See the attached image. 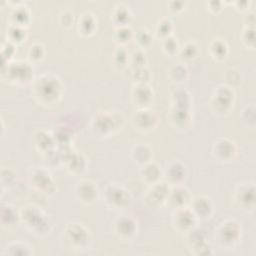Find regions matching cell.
<instances>
[{
  "mask_svg": "<svg viewBox=\"0 0 256 256\" xmlns=\"http://www.w3.org/2000/svg\"><path fill=\"white\" fill-rule=\"evenodd\" d=\"M227 44L225 41H222L221 39H216L211 43L210 50L211 54L214 58L217 59H223L227 54Z\"/></svg>",
  "mask_w": 256,
  "mask_h": 256,
  "instance_id": "obj_18",
  "label": "cell"
},
{
  "mask_svg": "<svg viewBox=\"0 0 256 256\" xmlns=\"http://www.w3.org/2000/svg\"><path fill=\"white\" fill-rule=\"evenodd\" d=\"M191 238H188V241L190 242L189 244V249L191 253L193 254H209V247L207 248L206 242L204 237H201L200 234H194L192 233V230L188 232Z\"/></svg>",
  "mask_w": 256,
  "mask_h": 256,
  "instance_id": "obj_14",
  "label": "cell"
},
{
  "mask_svg": "<svg viewBox=\"0 0 256 256\" xmlns=\"http://www.w3.org/2000/svg\"><path fill=\"white\" fill-rule=\"evenodd\" d=\"M160 175H161V172L159 167L156 164L150 163V162L144 165L141 172V176L143 180L147 183H152V185L158 182Z\"/></svg>",
  "mask_w": 256,
  "mask_h": 256,
  "instance_id": "obj_17",
  "label": "cell"
},
{
  "mask_svg": "<svg viewBox=\"0 0 256 256\" xmlns=\"http://www.w3.org/2000/svg\"><path fill=\"white\" fill-rule=\"evenodd\" d=\"M132 95L133 99H135V103H137V105H140L142 109H144L145 106L148 105V103L152 99V92L149 87L146 86L144 83L135 87Z\"/></svg>",
  "mask_w": 256,
  "mask_h": 256,
  "instance_id": "obj_15",
  "label": "cell"
},
{
  "mask_svg": "<svg viewBox=\"0 0 256 256\" xmlns=\"http://www.w3.org/2000/svg\"><path fill=\"white\" fill-rule=\"evenodd\" d=\"M191 210L194 213L195 217L198 218H208L210 217L212 211V205L210 199L203 196H198L191 201Z\"/></svg>",
  "mask_w": 256,
  "mask_h": 256,
  "instance_id": "obj_11",
  "label": "cell"
},
{
  "mask_svg": "<svg viewBox=\"0 0 256 256\" xmlns=\"http://www.w3.org/2000/svg\"><path fill=\"white\" fill-rule=\"evenodd\" d=\"M217 239L222 247L232 249L241 237V227L234 220H227L219 227Z\"/></svg>",
  "mask_w": 256,
  "mask_h": 256,
  "instance_id": "obj_1",
  "label": "cell"
},
{
  "mask_svg": "<svg viewBox=\"0 0 256 256\" xmlns=\"http://www.w3.org/2000/svg\"><path fill=\"white\" fill-rule=\"evenodd\" d=\"M166 177L168 178L169 182L175 183V185H179L178 183L185 177V166L179 162L172 163L169 168L167 167Z\"/></svg>",
  "mask_w": 256,
  "mask_h": 256,
  "instance_id": "obj_16",
  "label": "cell"
},
{
  "mask_svg": "<svg viewBox=\"0 0 256 256\" xmlns=\"http://www.w3.org/2000/svg\"><path fill=\"white\" fill-rule=\"evenodd\" d=\"M170 189L165 183L157 182L152 185L151 189L145 196V201L150 206H158L161 203L166 202Z\"/></svg>",
  "mask_w": 256,
  "mask_h": 256,
  "instance_id": "obj_6",
  "label": "cell"
},
{
  "mask_svg": "<svg viewBox=\"0 0 256 256\" xmlns=\"http://www.w3.org/2000/svg\"><path fill=\"white\" fill-rule=\"evenodd\" d=\"M254 184L253 183H245L239 185L235 190V199L239 206L243 208H251L254 207Z\"/></svg>",
  "mask_w": 256,
  "mask_h": 256,
  "instance_id": "obj_7",
  "label": "cell"
},
{
  "mask_svg": "<svg viewBox=\"0 0 256 256\" xmlns=\"http://www.w3.org/2000/svg\"><path fill=\"white\" fill-rule=\"evenodd\" d=\"M137 43L142 47H146L147 45H149L151 43V37H150V34L148 33V31H146V30L139 31L138 37H137Z\"/></svg>",
  "mask_w": 256,
  "mask_h": 256,
  "instance_id": "obj_19",
  "label": "cell"
},
{
  "mask_svg": "<svg viewBox=\"0 0 256 256\" xmlns=\"http://www.w3.org/2000/svg\"><path fill=\"white\" fill-rule=\"evenodd\" d=\"M96 193H97V188L94 186L92 182L84 180L78 183L77 195L79 196V199L82 202L86 204L93 202Z\"/></svg>",
  "mask_w": 256,
  "mask_h": 256,
  "instance_id": "obj_13",
  "label": "cell"
},
{
  "mask_svg": "<svg viewBox=\"0 0 256 256\" xmlns=\"http://www.w3.org/2000/svg\"><path fill=\"white\" fill-rule=\"evenodd\" d=\"M105 201L111 207L116 209H122L129 203L130 197L126 190L119 186H112L110 185L106 190V197Z\"/></svg>",
  "mask_w": 256,
  "mask_h": 256,
  "instance_id": "obj_4",
  "label": "cell"
},
{
  "mask_svg": "<svg viewBox=\"0 0 256 256\" xmlns=\"http://www.w3.org/2000/svg\"><path fill=\"white\" fill-rule=\"evenodd\" d=\"M221 142H217L214 144V153L223 161H229V159L233 158L236 153V147L234 142L228 139H222Z\"/></svg>",
  "mask_w": 256,
  "mask_h": 256,
  "instance_id": "obj_12",
  "label": "cell"
},
{
  "mask_svg": "<svg viewBox=\"0 0 256 256\" xmlns=\"http://www.w3.org/2000/svg\"><path fill=\"white\" fill-rule=\"evenodd\" d=\"M133 123L137 129H141L143 131L152 130L157 124V117L153 113V111H149L147 109H142L135 114L133 118Z\"/></svg>",
  "mask_w": 256,
  "mask_h": 256,
  "instance_id": "obj_8",
  "label": "cell"
},
{
  "mask_svg": "<svg viewBox=\"0 0 256 256\" xmlns=\"http://www.w3.org/2000/svg\"><path fill=\"white\" fill-rule=\"evenodd\" d=\"M166 201L169 202L174 209L186 207V204L190 201L189 191L185 187H175L170 190Z\"/></svg>",
  "mask_w": 256,
  "mask_h": 256,
  "instance_id": "obj_10",
  "label": "cell"
},
{
  "mask_svg": "<svg viewBox=\"0 0 256 256\" xmlns=\"http://www.w3.org/2000/svg\"><path fill=\"white\" fill-rule=\"evenodd\" d=\"M65 239L73 249H84L90 240L89 231L81 224L73 223L72 225L67 226L65 230Z\"/></svg>",
  "mask_w": 256,
  "mask_h": 256,
  "instance_id": "obj_2",
  "label": "cell"
},
{
  "mask_svg": "<svg viewBox=\"0 0 256 256\" xmlns=\"http://www.w3.org/2000/svg\"><path fill=\"white\" fill-rule=\"evenodd\" d=\"M196 217L191 209L187 207H181L175 209L173 216V225L175 229L180 232H189L193 229Z\"/></svg>",
  "mask_w": 256,
  "mask_h": 256,
  "instance_id": "obj_3",
  "label": "cell"
},
{
  "mask_svg": "<svg viewBox=\"0 0 256 256\" xmlns=\"http://www.w3.org/2000/svg\"><path fill=\"white\" fill-rule=\"evenodd\" d=\"M113 229L115 235L121 240H131L137 232L135 222L129 217L118 218L114 223Z\"/></svg>",
  "mask_w": 256,
  "mask_h": 256,
  "instance_id": "obj_5",
  "label": "cell"
},
{
  "mask_svg": "<svg viewBox=\"0 0 256 256\" xmlns=\"http://www.w3.org/2000/svg\"><path fill=\"white\" fill-rule=\"evenodd\" d=\"M178 48V44H177V41L173 38H166L165 41H164V44H163V49L164 51H167L168 54H172L176 51V49Z\"/></svg>",
  "mask_w": 256,
  "mask_h": 256,
  "instance_id": "obj_20",
  "label": "cell"
},
{
  "mask_svg": "<svg viewBox=\"0 0 256 256\" xmlns=\"http://www.w3.org/2000/svg\"><path fill=\"white\" fill-rule=\"evenodd\" d=\"M224 97H221L220 93L218 90H216V95H214L212 97V106L215 107L217 112H221V113H225L228 112L231 104L233 105V98H234V94L233 91L230 89V87L226 86L225 87V91H224Z\"/></svg>",
  "mask_w": 256,
  "mask_h": 256,
  "instance_id": "obj_9",
  "label": "cell"
}]
</instances>
